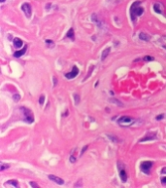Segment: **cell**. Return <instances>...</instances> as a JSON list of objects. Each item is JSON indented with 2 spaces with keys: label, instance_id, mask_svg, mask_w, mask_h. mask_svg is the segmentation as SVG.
<instances>
[{
  "label": "cell",
  "instance_id": "24",
  "mask_svg": "<svg viewBox=\"0 0 166 188\" xmlns=\"http://www.w3.org/2000/svg\"><path fill=\"white\" fill-rule=\"evenodd\" d=\"M13 99H15V100H16V101H17V100H18V99H19V96H18V95H17H17H14V97H13Z\"/></svg>",
  "mask_w": 166,
  "mask_h": 188
},
{
  "label": "cell",
  "instance_id": "5",
  "mask_svg": "<svg viewBox=\"0 0 166 188\" xmlns=\"http://www.w3.org/2000/svg\"><path fill=\"white\" fill-rule=\"evenodd\" d=\"M21 10L23 11L24 15L26 16V18H30L31 15H32V9H31V6L28 4V3H24L21 5Z\"/></svg>",
  "mask_w": 166,
  "mask_h": 188
},
{
  "label": "cell",
  "instance_id": "25",
  "mask_svg": "<svg viewBox=\"0 0 166 188\" xmlns=\"http://www.w3.org/2000/svg\"><path fill=\"white\" fill-rule=\"evenodd\" d=\"M29 184H30V186H33V187H38V184L37 183H35V182H29Z\"/></svg>",
  "mask_w": 166,
  "mask_h": 188
},
{
  "label": "cell",
  "instance_id": "13",
  "mask_svg": "<svg viewBox=\"0 0 166 188\" xmlns=\"http://www.w3.org/2000/svg\"><path fill=\"white\" fill-rule=\"evenodd\" d=\"M14 46L16 48H20L22 46V41L19 38H15L14 39Z\"/></svg>",
  "mask_w": 166,
  "mask_h": 188
},
{
  "label": "cell",
  "instance_id": "14",
  "mask_svg": "<svg viewBox=\"0 0 166 188\" xmlns=\"http://www.w3.org/2000/svg\"><path fill=\"white\" fill-rule=\"evenodd\" d=\"M66 37L70 38L71 40H74V39H75V35H74V29H73V28H70L69 30H68V32H67V34H66Z\"/></svg>",
  "mask_w": 166,
  "mask_h": 188
},
{
  "label": "cell",
  "instance_id": "2",
  "mask_svg": "<svg viewBox=\"0 0 166 188\" xmlns=\"http://www.w3.org/2000/svg\"><path fill=\"white\" fill-rule=\"evenodd\" d=\"M134 122V119L130 116H122L118 119V123L122 126H130Z\"/></svg>",
  "mask_w": 166,
  "mask_h": 188
},
{
  "label": "cell",
  "instance_id": "11",
  "mask_svg": "<svg viewBox=\"0 0 166 188\" xmlns=\"http://www.w3.org/2000/svg\"><path fill=\"white\" fill-rule=\"evenodd\" d=\"M110 52H111V48L110 47H108V48H106L104 51L102 52V55H101V61H104L105 59L109 56V54H110Z\"/></svg>",
  "mask_w": 166,
  "mask_h": 188
},
{
  "label": "cell",
  "instance_id": "29",
  "mask_svg": "<svg viewBox=\"0 0 166 188\" xmlns=\"http://www.w3.org/2000/svg\"><path fill=\"white\" fill-rule=\"evenodd\" d=\"M163 117H164L163 115H158V116L157 117V120H161V119H162Z\"/></svg>",
  "mask_w": 166,
  "mask_h": 188
},
{
  "label": "cell",
  "instance_id": "22",
  "mask_svg": "<svg viewBox=\"0 0 166 188\" xmlns=\"http://www.w3.org/2000/svg\"><path fill=\"white\" fill-rule=\"evenodd\" d=\"M70 162H71V163H75V162H76V157H75L74 155H71V156H70Z\"/></svg>",
  "mask_w": 166,
  "mask_h": 188
},
{
  "label": "cell",
  "instance_id": "28",
  "mask_svg": "<svg viewBox=\"0 0 166 188\" xmlns=\"http://www.w3.org/2000/svg\"><path fill=\"white\" fill-rule=\"evenodd\" d=\"M161 172H162V173H165V174H166V167L162 168V170H161Z\"/></svg>",
  "mask_w": 166,
  "mask_h": 188
},
{
  "label": "cell",
  "instance_id": "19",
  "mask_svg": "<svg viewBox=\"0 0 166 188\" xmlns=\"http://www.w3.org/2000/svg\"><path fill=\"white\" fill-rule=\"evenodd\" d=\"M46 44L49 45V47H50V48H52V47L54 46V43L52 42V40H47V41H46Z\"/></svg>",
  "mask_w": 166,
  "mask_h": 188
},
{
  "label": "cell",
  "instance_id": "3",
  "mask_svg": "<svg viewBox=\"0 0 166 188\" xmlns=\"http://www.w3.org/2000/svg\"><path fill=\"white\" fill-rule=\"evenodd\" d=\"M20 109H21V111H22L23 114H24V117H25L26 121H27L28 123H32V122L34 121V116H33L32 111L29 110L28 108H26V107H20Z\"/></svg>",
  "mask_w": 166,
  "mask_h": 188
},
{
  "label": "cell",
  "instance_id": "15",
  "mask_svg": "<svg viewBox=\"0 0 166 188\" xmlns=\"http://www.w3.org/2000/svg\"><path fill=\"white\" fill-rule=\"evenodd\" d=\"M6 185H13L15 187H18V183H17V180H10L6 182Z\"/></svg>",
  "mask_w": 166,
  "mask_h": 188
},
{
  "label": "cell",
  "instance_id": "10",
  "mask_svg": "<svg viewBox=\"0 0 166 188\" xmlns=\"http://www.w3.org/2000/svg\"><path fill=\"white\" fill-rule=\"evenodd\" d=\"M162 9H163V7L159 3H156L154 5V10H155V12H157V14H162Z\"/></svg>",
  "mask_w": 166,
  "mask_h": 188
},
{
  "label": "cell",
  "instance_id": "8",
  "mask_svg": "<svg viewBox=\"0 0 166 188\" xmlns=\"http://www.w3.org/2000/svg\"><path fill=\"white\" fill-rule=\"evenodd\" d=\"M26 49H27V47H26V46H24V47H23V49H21V50H19V51H17V52H15V54H14L15 58H20V57H21L22 55L25 54Z\"/></svg>",
  "mask_w": 166,
  "mask_h": 188
},
{
  "label": "cell",
  "instance_id": "26",
  "mask_svg": "<svg viewBox=\"0 0 166 188\" xmlns=\"http://www.w3.org/2000/svg\"><path fill=\"white\" fill-rule=\"evenodd\" d=\"M161 183L162 184H166V177H162L161 178Z\"/></svg>",
  "mask_w": 166,
  "mask_h": 188
},
{
  "label": "cell",
  "instance_id": "23",
  "mask_svg": "<svg viewBox=\"0 0 166 188\" xmlns=\"http://www.w3.org/2000/svg\"><path fill=\"white\" fill-rule=\"evenodd\" d=\"M44 100H45V97H44V96H41L40 99H39V103H40V104H43Z\"/></svg>",
  "mask_w": 166,
  "mask_h": 188
},
{
  "label": "cell",
  "instance_id": "27",
  "mask_svg": "<svg viewBox=\"0 0 166 188\" xmlns=\"http://www.w3.org/2000/svg\"><path fill=\"white\" fill-rule=\"evenodd\" d=\"M87 146H85V147H83V150H82V153H81V155H83V153L85 152L86 150H87Z\"/></svg>",
  "mask_w": 166,
  "mask_h": 188
},
{
  "label": "cell",
  "instance_id": "1",
  "mask_svg": "<svg viewBox=\"0 0 166 188\" xmlns=\"http://www.w3.org/2000/svg\"><path fill=\"white\" fill-rule=\"evenodd\" d=\"M140 4L141 2L140 1H136L132 4L131 6V10H130V15H131V20L132 22H135L136 17L141 16L143 13H144V9L142 7H140Z\"/></svg>",
  "mask_w": 166,
  "mask_h": 188
},
{
  "label": "cell",
  "instance_id": "31",
  "mask_svg": "<svg viewBox=\"0 0 166 188\" xmlns=\"http://www.w3.org/2000/svg\"><path fill=\"white\" fill-rule=\"evenodd\" d=\"M1 2H2V3H3V2H5V0H1Z\"/></svg>",
  "mask_w": 166,
  "mask_h": 188
},
{
  "label": "cell",
  "instance_id": "4",
  "mask_svg": "<svg viewBox=\"0 0 166 188\" xmlns=\"http://www.w3.org/2000/svg\"><path fill=\"white\" fill-rule=\"evenodd\" d=\"M140 167H141V170H143L145 173H149L151 169H152V167H153V162H151V161L143 162Z\"/></svg>",
  "mask_w": 166,
  "mask_h": 188
},
{
  "label": "cell",
  "instance_id": "16",
  "mask_svg": "<svg viewBox=\"0 0 166 188\" xmlns=\"http://www.w3.org/2000/svg\"><path fill=\"white\" fill-rule=\"evenodd\" d=\"M9 166L8 164H5V163H1L0 164V170L1 171H3V170H7V169H9Z\"/></svg>",
  "mask_w": 166,
  "mask_h": 188
},
{
  "label": "cell",
  "instance_id": "20",
  "mask_svg": "<svg viewBox=\"0 0 166 188\" xmlns=\"http://www.w3.org/2000/svg\"><path fill=\"white\" fill-rule=\"evenodd\" d=\"M154 138H155V136H147V137L142 138L140 141H141V142H143V141H146V140H149V139H154Z\"/></svg>",
  "mask_w": 166,
  "mask_h": 188
},
{
  "label": "cell",
  "instance_id": "18",
  "mask_svg": "<svg viewBox=\"0 0 166 188\" xmlns=\"http://www.w3.org/2000/svg\"><path fill=\"white\" fill-rule=\"evenodd\" d=\"M145 62H152V61H154L155 59L153 58V57H150V56H146V57H144V59H143Z\"/></svg>",
  "mask_w": 166,
  "mask_h": 188
},
{
  "label": "cell",
  "instance_id": "12",
  "mask_svg": "<svg viewBox=\"0 0 166 188\" xmlns=\"http://www.w3.org/2000/svg\"><path fill=\"white\" fill-rule=\"evenodd\" d=\"M120 176L122 178V182H125L127 180V174H126V171L124 170H120Z\"/></svg>",
  "mask_w": 166,
  "mask_h": 188
},
{
  "label": "cell",
  "instance_id": "6",
  "mask_svg": "<svg viewBox=\"0 0 166 188\" xmlns=\"http://www.w3.org/2000/svg\"><path fill=\"white\" fill-rule=\"evenodd\" d=\"M78 73H79V68L77 66H73V69H72L69 73H66V74H65V77H66L67 79H73V78H75V77L78 75Z\"/></svg>",
  "mask_w": 166,
  "mask_h": 188
},
{
  "label": "cell",
  "instance_id": "17",
  "mask_svg": "<svg viewBox=\"0 0 166 188\" xmlns=\"http://www.w3.org/2000/svg\"><path fill=\"white\" fill-rule=\"evenodd\" d=\"M110 101H111L112 103H114V104H117V105H120V106H122V105H123L122 102H120V100H118V99H110Z\"/></svg>",
  "mask_w": 166,
  "mask_h": 188
},
{
  "label": "cell",
  "instance_id": "21",
  "mask_svg": "<svg viewBox=\"0 0 166 188\" xmlns=\"http://www.w3.org/2000/svg\"><path fill=\"white\" fill-rule=\"evenodd\" d=\"M74 98H75V101H76V104H78L79 101H80V97H79V95H77V94H75V95H74Z\"/></svg>",
  "mask_w": 166,
  "mask_h": 188
},
{
  "label": "cell",
  "instance_id": "30",
  "mask_svg": "<svg viewBox=\"0 0 166 188\" xmlns=\"http://www.w3.org/2000/svg\"><path fill=\"white\" fill-rule=\"evenodd\" d=\"M56 83H57L56 78H55V77H53V84H54V86H56Z\"/></svg>",
  "mask_w": 166,
  "mask_h": 188
},
{
  "label": "cell",
  "instance_id": "9",
  "mask_svg": "<svg viewBox=\"0 0 166 188\" xmlns=\"http://www.w3.org/2000/svg\"><path fill=\"white\" fill-rule=\"evenodd\" d=\"M139 38L141 40H143V41H146V42L151 40V36L147 34V33H145V32H141L139 34Z\"/></svg>",
  "mask_w": 166,
  "mask_h": 188
},
{
  "label": "cell",
  "instance_id": "7",
  "mask_svg": "<svg viewBox=\"0 0 166 188\" xmlns=\"http://www.w3.org/2000/svg\"><path fill=\"white\" fill-rule=\"evenodd\" d=\"M49 178L51 179L52 181H53V182H55V183L59 184V185H62V184H64V180H63L62 178H60V177H58V176H56V175L50 174V175H49Z\"/></svg>",
  "mask_w": 166,
  "mask_h": 188
}]
</instances>
